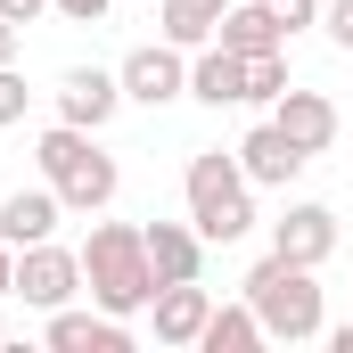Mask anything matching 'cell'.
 <instances>
[{
    "instance_id": "6da1fadb",
    "label": "cell",
    "mask_w": 353,
    "mask_h": 353,
    "mask_svg": "<svg viewBox=\"0 0 353 353\" xmlns=\"http://www.w3.org/2000/svg\"><path fill=\"white\" fill-rule=\"evenodd\" d=\"M83 296L99 312L132 321L157 304V263H148V230L140 222H90L83 239Z\"/></svg>"
},
{
    "instance_id": "44dd1931",
    "label": "cell",
    "mask_w": 353,
    "mask_h": 353,
    "mask_svg": "<svg viewBox=\"0 0 353 353\" xmlns=\"http://www.w3.org/2000/svg\"><path fill=\"white\" fill-rule=\"evenodd\" d=\"M271 17H279L288 33H304V25H321V0H271Z\"/></svg>"
},
{
    "instance_id": "484cf974",
    "label": "cell",
    "mask_w": 353,
    "mask_h": 353,
    "mask_svg": "<svg viewBox=\"0 0 353 353\" xmlns=\"http://www.w3.org/2000/svg\"><path fill=\"white\" fill-rule=\"evenodd\" d=\"M8 288H17V247L0 239V296H8Z\"/></svg>"
},
{
    "instance_id": "3957f363",
    "label": "cell",
    "mask_w": 353,
    "mask_h": 353,
    "mask_svg": "<svg viewBox=\"0 0 353 353\" xmlns=\"http://www.w3.org/2000/svg\"><path fill=\"white\" fill-rule=\"evenodd\" d=\"M239 296L263 312L271 345H312L321 329H329V304H321V288H312V263H288V255H263V263L239 279Z\"/></svg>"
},
{
    "instance_id": "603a6c76",
    "label": "cell",
    "mask_w": 353,
    "mask_h": 353,
    "mask_svg": "<svg viewBox=\"0 0 353 353\" xmlns=\"http://www.w3.org/2000/svg\"><path fill=\"white\" fill-rule=\"evenodd\" d=\"M50 8H58V17H74V25H99L115 0H50Z\"/></svg>"
},
{
    "instance_id": "cb8c5ba5",
    "label": "cell",
    "mask_w": 353,
    "mask_h": 353,
    "mask_svg": "<svg viewBox=\"0 0 353 353\" xmlns=\"http://www.w3.org/2000/svg\"><path fill=\"white\" fill-rule=\"evenodd\" d=\"M41 8H50V0H0V17H8V25H33Z\"/></svg>"
},
{
    "instance_id": "5b68a950",
    "label": "cell",
    "mask_w": 353,
    "mask_h": 353,
    "mask_svg": "<svg viewBox=\"0 0 353 353\" xmlns=\"http://www.w3.org/2000/svg\"><path fill=\"white\" fill-rule=\"evenodd\" d=\"M8 296H25L33 312H58V304H74L83 296V247H58V239H41V247H17V288Z\"/></svg>"
},
{
    "instance_id": "7a4b0ae2",
    "label": "cell",
    "mask_w": 353,
    "mask_h": 353,
    "mask_svg": "<svg viewBox=\"0 0 353 353\" xmlns=\"http://www.w3.org/2000/svg\"><path fill=\"white\" fill-rule=\"evenodd\" d=\"M33 165H41V181L66 197V214H107L115 189H123L115 157L99 148V132H83V123H50L41 148H33Z\"/></svg>"
},
{
    "instance_id": "ac0fdd59",
    "label": "cell",
    "mask_w": 353,
    "mask_h": 353,
    "mask_svg": "<svg viewBox=\"0 0 353 353\" xmlns=\"http://www.w3.org/2000/svg\"><path fill=\"white\" fill-rule=\"evenodd\" d=\"M222 8H230V0H157V25H165L173 50H205L214 25H222Z\"/></svg>"
},
{
    "instance_id": "7c38bea8",
    "label": "cell",
    "mask_w": 353,
    "mask_h": 353,
    "mask_svg": "<svg viewBox=\"0 0 353 353\" xmlns=\"http://www.w3.org/2000/svg\"><path fill=\"white\" fill-rule=\"evenodd\" d=\"M271 255L321 271L329 255H337V214H329V205H288V214L271 222Z\"/></svg>"
},
{
    "instance_id": "5bb4252c",
    "label": "cell",
    "mask_w": 353,
    "mask_h": 353,
    "mask_svg": "<svg viewBox=\"0 0 353 353\" xmlns=\"http://www.w3.org/2000/svg\"><path fill=\"white\" fill-rule=\"evenodd\" d=\"M148 312H157V345H197L205 321H214V296H205L197 279H165Z\"/></svg>"
},
{
    "instance_id": "30bf717a",
    "label": "cell",
    "mask_w": 353,
    "mask_h": 353,
    "mask_svg": "<svg viewBox=\"0 0 353 353\" xmlns=\"http://www.w3.org/2000/svg\"><path fill=\"white\" fill-rule=\"evenodd\" d=\"M230 157H239V173L255 181V189H288V181L312 165V157H304V148H296V140H288L271 115L255 123V132H247V140H239V148H230Z\"/></svg>"
},
{
    "instance_id": "e0dca14e",
    "label": "cell",
    "mask_w": 353,
    "mask_h": 353,
    "mask_svg": "<svg viewBox=\"0 0 353 353\" xmlns=\"http://www.w3.org/2000/svg\"><path fill=\"white\" fill-rule=\"evenodd\" d=\"M205 353H263L271 345V329H263V312L239 296V304H214V321H205V337H197Z\"/></svg>"
},
{
    "instance_id": "8992f818",
    "label": "cell",
    "mask_w": 353,
    "mask_h": 353,
    "mask_svg": "<svg viewBox=\"0 0 353 353\" xmlns=\"http://www.w3.org/2000/svg\"><path fill=\"white\" fill-rule=\"evenodd\" d=\"M115 74H123V99H132V107H173V99H189V50L140 41Z\"/></svg>"
},
{
    "instance_id": "d6986e66",
    "label": "cell",
    "mask_w": 353,
    "mask_h": 353,
    "mask_svg": "<svg viewBox=\"0 0 353 353\" xmlns=\"http://www.w3.org/2000/svg\"><path fill=\"white\" fill-rule=\"evenodd\" d=\"M288 90V50H263V58H247V107H271Z\"/></svg>"
},
{
    "instance_id": "277c9868",
    "label": "cell",
    "mask_w": 353,
    "mask_h": 353,
    "mask_svg": "<svg viewBox=\"0 0 353 353\" xmlns=\"http://www.w3.org/2000/svg\"><path fill=\"white\" fill-rule=\"evenodd\" d=\"M181 197H189V222H197L205 247H230V239L255 230V181L239 173V157H222V148H197L189 157Z\"/></svg>"
},
{
    "instance_id": "ba28073f",
    "label": "cell",
    "mask_w": 353,
    "mask_h": 353,
    "mask_svg": "<svg viewBox=\"0 0 353 353\" xmlns=\"http://www.w3.org/2000/svg\"><path fill=\"white\" fill-rule=\"evenodd\" d=\"M271 123H279L304 157H329V148H337V99H329V90H296L288 83L271 99Z\"/></svg>"
},
{
    "instance_id": "8fae6325",
    "label": "cell",
    "mask_w": 353,
    "mask_h": 353,
    "mask_svg": "<svg viewBox=\"0 0 353 353\" xmlns=\"http://www.w3.org/2000/svg\"><path fill=\"white\" fill-rule=\"evenodd\" d=\"M58 222H66V197H58L50 181L0 197V239H8V247H41V239H58Z\"/></svg>"
},
{
    "instance_id": "2e32d148",
    "label": "cell",
    "mask_w": 353,
    "mask_h": 353,
    "mask_svg": "<svg viewBox=\"0 0 353 353\" xmlns=\"http://www.w3.org/2000/svg\"><path fill=\"white\" fill-rule=\"evenodd\" d=\"M140 230H148L157 288H165V279H197V271H205V239H197V222H140Z\"/></svg>"
},
{
    "instance_id": "4fadbf2b",
    "label": "cell",
    "mask_w": 353,
    "mask_h": 353,
    "mask_svg": "<svg viewBox=\"0 0 353 353\" xmlns=\"http://www.w3.org/2000/svg\"><path fill=\"white\" fill-rule=\"evenodd\" d=\"M189 99L197 107H247V58L222 50V41L189 50Z\"/></svg>"
},
{
    "instance_id": "4316f807",
    "label": "cell",
    "mask_w": 353,
    "mask_h": 353,
    "mask_svg": "<svg viewBox=\"0 0 353 353\" xmlns=\"http://www.w3.org/2000/svg\"><path fill=\"white\" fill-rule=\"evenodd\" d=\"M0 304H8V296H0ZM0 337H8V312H0Z\"/></svg>"
},
{
    "instance_id": "d4e9b609",
    "label": "cell",
    "mask_w": 353,
    "mask_h": 353,
    "mask_svg": "<svg viewBox=\"0 0 353 353\" xmlns=\"http://www.w3.org/2000/svg\"><path fill=\"white\" fill-rule=\"evenodd\" d=\"M17 41H25V25H8V17H0V66H17Z\"/></svg>"
},
{
    "instance_id": "9a60e30c",
    "label": "cell",
    "mask_w": 353,
    "mask_h": 353,
    "mask_svg": "<svg viewBox=\"0 0 353 353\" xmlns=\"http://www.w3.org/2000/svg\"><path fill=\"white\" fill-rule=\"evenodd\" d=\"M214 41L239 50V58H263V50H288V25L271 17V0H230L222 25H214Z\"/></svg>"
},
{
    "instance_id": "7402d4cb",
    "label": "cell",
    "mask_w": 353,
    "mask_h": 353,
    "mask_svg": "<svg viewBox=\"0 0 353 353\" xmlns=\"http://www.w3.org/2000/svg\"><path fill=\"white\" fill-rule=\"evenodd\" d=\"M321 25H329V41H337V50H353V0H329V8H321Z\"/></svg>"
},
{
    "instance_id": "9c48e42d",
    "label": "cell",
    "mask_w": 353,
    "mask_h": 353,
    "mask_svg": "<svg viewBox=\"0 0 353 353\" xmlns=\"http://www.w3.org/2000/svg\"><path fill=\"white\" fill-rule=\"evenodd\" d=\"M50 353H132V321H115V312H99V304H58L50 312Z\"/></svg>"
},
{
    "instance_id": "52a82bcc",
    "label": "cell",
    "mask_w": 353,
    "mask_h": 353,
    "mask_svg": "<svg viewBox=\"0 0 353 353\" xmlns=\"http://www.w3.org/2000/svg\"><path fill=\"white\" fill-rule=\"evenodd\" d=\"M50 99H58V123L107 132V123H115V107H123V74H107V66H66Z\"/></svg>"
},
{
    "instance_id": "ffe728a7",
    "label": "cell",
    "mask_w": 353,
    "mask_h": 353,
    "mask_svg": "<svg viewBox=\"0 0 353 353\" xmlns=\"http://www.w3.org/2000/svg\"><path fill=\"white\" fill-rule=\"evenodd\" d=\"M25 107H33V90L17 66H0V123H25Z\"/></svg>"
}]
</instances>
